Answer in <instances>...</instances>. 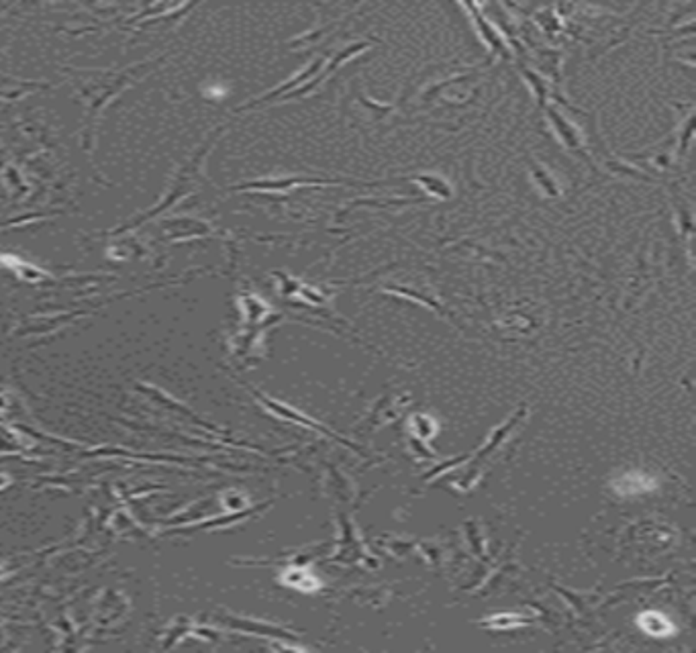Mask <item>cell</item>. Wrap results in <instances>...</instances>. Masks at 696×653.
Segmentation results:
<instances>
[{"label":"cell","mask_w":696,"mask_h":653,"mask_svg":"<svg viewBox=\"0 0 696 653\" xmlns=\"http://www.w3.org/2000/svg\"><path fill=\"white\" fill-rule=\"evenodd\" d=\"M639 625L654 637H668L674 631V625L660 613H643L639 617Z\"/></svg>","instance_id":"1"},{"label":"cell","mask_w":696,"mask_h":653,"mask_svg":"<svg viewBox=\"0 0 696 653\" xmlns=\"http://www.w3.org/2000/svg\"><path fill=\"white\" fill-rule=\"evenodd\" d=\"M617 488H619V492H643V490L654 488V482H650L645 476L631 473V476H623L617 482Z\"/></svg>","instance_id":"2"}]
</instances>
